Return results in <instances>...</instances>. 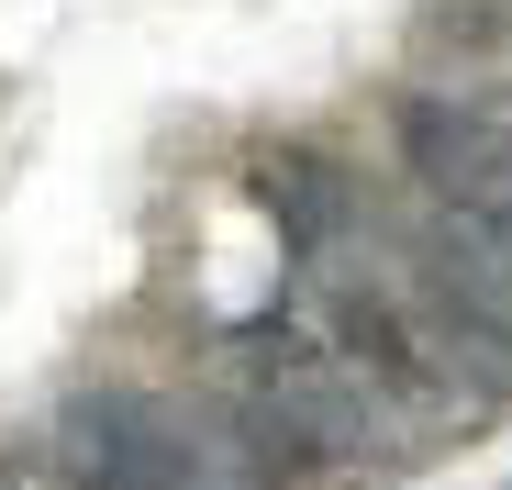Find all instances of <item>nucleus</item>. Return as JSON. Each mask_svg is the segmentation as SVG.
Segmentation results:
<instances>
[{
	"label": "nucleus",
	"instance_id": "f257e3e1",
	"mask_svg": "<svg viewBox=\"0 0 512 490\" xmlns=\"http://www.w3.org/2000/svg\"><path fill=\"white\" fill-rule=\"evenodd\" d=\"M56 468L67 490H179L201 468V424H179L145 390H78L56 424Z\"/></svg>",
	"mask_w": 512,
	"mask_h": 490
},
{
	"label": "nucleus",
	"instance_id": "f03ea898",
	"mask_svg": "<svg viewBox=\"0 0 512 490\" xmlns=\"http://www.w3.org/2000/svg\"><path fill=\"white\" fill-rule=\"evenodd\" d=\"M401 168L423 201L512 223V123L479 101H401Z\"/></svg>",
	"mask_w": 512,
	"mask_h": 490
},
{
	"label": "nucleus",
	"instance_id": "7ed1b4c3",
	"mask_svg": "<svg viewBox=\"0 0 512 490\" xmlns=\"http://www.w3.org/2000/svg\"><path fill=\"white\" fill-rule=\"evenodd\" d=\"M256 201H268V223H279V245H290L301 268L334 257V245L357 234V190H346V168H334V156H312V145L256 156Z\"/></svg>",
	"mask_w": 512,
	"mask_h": 490
}]
</instances>
